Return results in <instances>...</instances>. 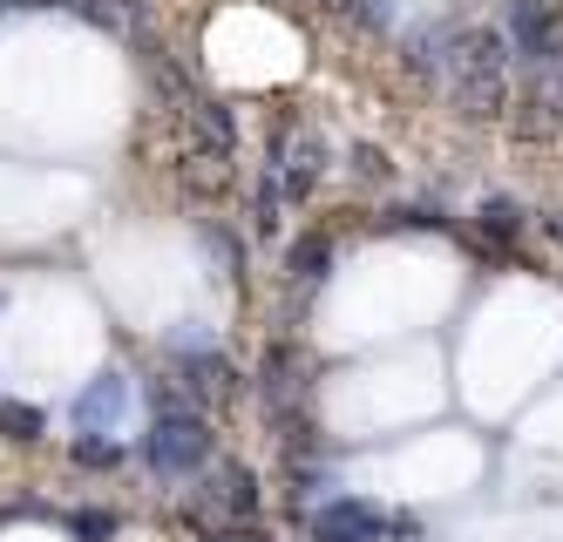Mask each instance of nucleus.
Returning a JSON list of instances; mask_svg holds the SVG:
<instances>
[{
  "instance_id": "f03ea898",
  "label": "nucleus",
  "mask_w": 563,
  "mask_h": 542,
  "mask_svg": "<svg viewBox=\"0 0 563 542\" xmlns=\"http://www.w3.org/2000/svg\"><path fill=\"white\" fill-rule=\"evenodd\" d=\"M143 462L164 482H190L211 462V428L197 421V413H164V421L150 428V441H143Z\"/></svg>"
},
{
  "instance_id": "423d86ee",
  "label": "nucleus",
  "mask_w": 563,
  "mask_h": 542,
  "mask_svg": "<svg viewBox=\"0 0 563 542\" xmlns=\"http://www.w3.org/2000/svg\"><path fill=\"white\" fill-rule=\"evenodd\" d=\"M400 529L415 535V522H394L374 502H353V495H346V502H327V509L312 516V535L319 542H380V535H400Z\"/></svg>"
},
{
  "instance_id": "2eb2a0df",
  "label": "nucleus",
  "mask_w": 563,
  "mask_h": 542,
  "mask_svg": "<svg viewBox=\"0 0 563 542\" xmlns=\"http://www.w3.org/2000/svg\"><path fill=\"white\" fill-rule=\"evenodd\" d=\"M319 8H327V0H319Z\"/></svg>"
},
{
  "instance_id": "f257e3e1",
  "label": "nucleus",
  "mask_w": 563,
  "mask_h": 542,
  "mask_svg": "<svg viewBox=\"0 0 563 542\" xmlns=\"http://www.w3.org/2000/svg\"><path fill=\"white\" fill-rule=\"evenodd\" d=\"M509 34L503 27H462L449 48V96L455 115L468 122H496L509 109Z\"/></svg>"
},
{
  "instance_id": "39448f33",
  "label": "nucleus",
  "mask_w": 563,
  "mask_h": 542,
  "mask_svg": "<svg viewBox=\"0 0 563 542\" xmlns=\"http://www.w3.org/2000/svg\"><path fill=\"white\" fill-rule=\"evenodd\" d=\"M509 130H516L522 143H550V136L563 130V75H556V68L530 75V89H522L516 109H509Z\"/></svg>"
},
{
  "instance_id": "6e6552de",
  "label": "nucleus",
  "mask_w": 563,
  "mask_h": 542,
  "mask_svg": "<svg viewBox=\"0 0 563 542\" xmlns=\"http://www.w3.org/2000/svg\"><path fill=\"white\" fill-rule=\"evenodd\" d=\"M123 407H130V380H123V373H102V380L75 400V428H82V434H109V421Z\"/></svg>"
},
{
  "instance_id": "9d476101",
  "label": "nucleus",
  "mask_w": 563,
  "mask_h": 542,
  "mask_svg": "<svg viewBox=\"0 0 563 542\" xmlns=\"http://www.w3.org/2000/svg\"><path fill=\"white\" fill-rule=\"evenodd\" d=\"M327 265H333V237H327V231H299L292 252H286L292 285H319V278H327Z\"/></svg>"
},
{
  "instance_id": "20e7f679",
  "label": "nucleus",
  "mask_w": 563,
  "mask_h": 542,
  "mask_svg": "<svg viewBox=\"0 0 563 542\" xmlns=\"http://www.w3.org/2000/svg\"><path fill=\"white\" fill-rule=\"evenodd\" d=\"M319 170H327V143H319V130H292V122H278V136H272V184L286 203H306Z\"/></svg>"
},
{
  "instance_id": "4468645a",
  "label": "nucleus",
  "mask_w": 563,
  "mask_h": 542,
  "mask_svg": "<svg viewBox=\"0 0 563 542\" xmlns=\"http://www.w3.org/2000/svg\"><path fill=\"white\" fill-rule=\"evenodd\" d=\"M75 462H89V468H109V462H115V447L89 434V441H75Z\"/></svg>"
},
{
  "instance_id": "0eeeda50",
  "label": "nucleus",
  "mask_w": 563,
  "mask_h": 542,
  "mask_svg": "<svg viewBox=\"0 0 563 542\" xmlns=\"http://www.w3.org/2000/svg\"><path fill=\"white\" fill-rule=\"evenodd\" d=\"M252 509H258V475L238 468V462H224L197 488V516H211V522H252Z\"/></svg>"
},
{
  "instance_id": "ddd939ff",
  "label": "nucleus",
  "mask_w": 563,
  "mask_h": 542,
  "mask_svg": "<svg viewBox=\"0 0 563 542\" xmlns=\"http://www.w3.org/2000/svg\"><path fill=\"white\" fill-rule=\"evenodd\" d=\"M0 428H8V441H34L42 434V413L34 407H0Z\"/></svg>"
},
{
  "instance_id": "f8f14e48",
  "label": "nucleus",
  "mask_w": 563,
  "mask_h": 542,
  "mask_svg": "<svg viewBox=\"0 0 563 542\" xmlns=\"http://www.w3.org/2000/svg\"><path fill=\"white\" fill-rule=\"evenodd\" d=\"M333 14H346V21H360V27H387V0H327Z\"/></svg>"
},
{
  "instance_id": "9b49d317",
  "label": "nucleus",
  "mask_w": 563,
  "mask_h": 542,
  "mask_svg": "<svg viewBox=\"0 0 563 542\" xmlns=\"http://www.w3.org/2000/svg\"><path fill=\"white\" fill-rule=\"evenodd\" d=\"M353 177H360V184H387V177H394L387 150H380V143H353Z\"/></svg>"
},
{
  "instance_id": "1a4fd4ad",
  "label": "nucleus",
  "mask_w": 563,
  "mask_h": 542,
  "mask_svg": "<svg viewBox=\"0 0 563 542\" xmlns=\"http://www.w3.org/2000/svg\"><path fill=\"white\" fill-rule=\"evenodd\" d=\"M516 231H522V211L496 197V203H482V218H475V231H468V237H475V244H482L489 258H503L509 244H516Z\"/></svg>"
},
{
  "instance_id": "7ed1b4c3",
  "label": "nucleus",
  "mask_w": 563,
  "mask_h": 542,
  "mask_svg": "<svg viewBox=\"0 0 563 542\" xmlns=\"http://www.w3.org/2000/svg\"><path fill=\"white\" fill-rule=\"evenodd\" d=\"M503 34H509V55L530 68V75H543V68L563 62V14L543 8V0H509Z\"/></svg>"
}]
</instances>
